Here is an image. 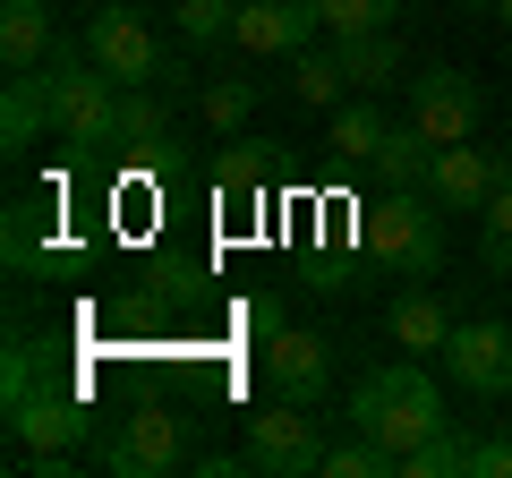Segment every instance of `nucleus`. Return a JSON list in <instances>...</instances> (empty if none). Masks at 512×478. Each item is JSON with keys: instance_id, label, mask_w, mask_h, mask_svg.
Returning <instances> with one entry per match:
<instances>
[{"instance_id": "nucleus-1", "label": "nucleus", "mask_w": 512, "mask_h": 478, "mask_svg": "<svg viewBox=\"0 0 512 478\" xmlns=\"http://www.w3.org/2000/svg\"><path fill=\"white\" fill-rule=\"evenodd\" d=\"M350 436H367V444H384L393 453V470H402V453L410 444H427L436 427H453L444 419V385L419 368V359H393V368H376V376H359L350 385Z\"/></svg>"}, {"instance_id": "nucleus-2", "label": "nucleus", "mask_w": 512, "mask_h": 478, "mask_svg": "<svg viewBox=\"0 0 512 478\" xmlns=\"http://www.w3.org/2000/svg\"><path fill=\"white\" fill-rule=\"evenodd\" d=\"M43 86H52V129L69 137L77 154H120V77H103L86 60V43H60L43 60Z\"/></svg>"}, {"instance_id": "nucleus-3", "label": "nucleus", "mask_w": 512, "mask_h": 478, "mask_svg": "<svg viewBox=\"0 0 512 478\" xmlns=\"http://www.w3.org/2000/svg\"><path fill=\"white\" fill-rule=\"evenodd\" d=\"M9 436H18V453H77L94 436L86 393L43 376L35 350H9Z\"/></svg>"}, {"instance_id": "nucleus-4", "label": "nucleus", "mask_w": 512, "mask_h": 478, "mask_svg": "<svg viewBox=\"0 0 512 478\" xmlns=\"http://www.w3.org/2000/svg\"><path fill=\"white\" fill-rule=\"evenodd\" d=\"M367 257L393 265L402 282H436L444 274V205L427 188H376V205H367Z\"/></svg>"}, {"instance_id": "nucleus-5", "label": "nucleus", "mask_w": 512, "mask_h": 478, "mask_svg": "<svg viewBox=\"0 0 512 478\" xmlns=\"http://www.w3.org/2000/svg\"><path fill=\"white\" fill-rule=\"evenodd\" d=\"M248 470H265V478H316L325 470V436H316V419H308V402H265L248 419Z\"/></svg>"}, {"instance_id": "nucleus-6", "label": "nucleus", "mask_w": 512, "mask_h": 478, "mask_svg": "<svg viewBox=\"0 0 512 478\" xmlns=\"http://www.w3.org/2000/svg\"><path fill=\"white\" fill-rule=\"evenodd\" d=\"M436 359H444V376H453L461 393H478V402H504L512 393V325H495V316L453 325Z\"/></svg>"}, {"instance_id": "nucleus-7", "label": "nucleus", "mask_w": 512, "mask_h": 478, "mask_svg": "<svg viewBox=\"0 0 512 478\" xmlns=\"http://www.w3.org/2000/svg\"><path fill=\"white\" fill-rule=\"evenodd\" d=\"M94 461H103L111 478H171V470L188 461V436H180V419H171V410H128Z\"/></svg>"}, {"instance_id": "nucleus-8", "label": "nucleus", "mask_w": 512, "mask_h": 478, "mask_svg": "<svg viewBox=\"0 0 512 478\" xmlns=\"http://www.w3.org/2000/svg\"><path fill=\"white\" fill-rule=\"evenodd\" d=\"M86 60L103 77H120V86H154L163 77V43H154V26L137 9H94L86 18Z\"/></svg>"}, {"instance_id": "nucleus-9", "label": "nucleus", "mask_w": 512, "mask_h": 478, "mask_svg": "<svg viewBox=\"0 0 512 478\" xmlns=\"http://www.w3.org/2000/svg\"><path fill=\"white\" fill-rule=\"evenodd\" d=\"M478 111H487L478 77H461V69H419V77H410V129H427L436 146L478 137Z\"/></svg>"}, {"instance_id": "nucleus-10", "label": "nucleus", "mask_w": 512, "mask_h": 478, "mask_svg": "<svg viewBox=\"0 0 512 478\" xmlns=\"http://www.w3.org/2000/svg\"><path fill=\"white\" fill-rule=\"evenodd\" d=\"M265 385H274L282 402H325L333 393V342L325 333H291L282 325L274 342H265Z\"/></svg>"}, {"instance_id": "nucleus-11", "label": "nucleus", "mask_w": 512, "mask_h": 478, "mask_svg": "<svg viewBox=\"0 0 512 478\" xmlns=\"http://www.w3.org/2000/svg\"><path fill=\"white\" fill-rule=\"evenodd\" d=\"M316 26H325L316 0H239L231 43H239V52H256V60H265V52H308Z\"/></svg>"}, {"instance_id": "nucleus-12", "label": "nucleus", "mask_w": 512, "mask_h": 478, "mask_svg": "<svg viewBox=\"0 0 512 478\" xmlns=\"http://www.w3.org/2000/svg\"><path fill=\"white\" fill-rule=\"evenodd\" d=\"M495 188H504V163H487L470 137H461V146H436V163H427V197H436L444 214H487Z\"/></svg>"}, {"instance_id": "nucleus-13", "label": "nucleus", "mask_w": 512, "mask_h": 478, "mask_svg": "<svg viewBox=\"0 0 512 478\" xmlns=\"http://www.w3.org/2000/svg\"><path fill=\"white\" fill-rule=\"evenodd\" d=\"M453 325H461V316L444 308L427 282H410V291L384 308V342H393V350H444V333H453Z\"/></svg>"}, {"instance_id": "nucleus-14", "label": "nucleus", "mask_w": 512, "mask_h": 478, "mask_svg": "<svg viewBox=\"0 0 512 478\" xmlns=\"http://www.w3.org/2000/svg\"><path fill=\"white\" fill-rule=\"evenodd\" d=\"M43 129H52V86H43V69H9V94H0V146L26 154Z\"/></svg>"}, {"instance_id": "nucleus-15", "label": "nucleus", "mask_w": 512, "mask_h": 478, "mask_svg": "<svg viewBox=\"0 0 512 478\" xmlns=\"http://www.w3.org/2000/svg\"><path fill=\"white\" fill-rule=\"evenodd\" d=\"M52 52H60L52 9H43V0H0V60H9V69H43Z\"/></svg>"}, {"instance_id": "nucleus-16", "label": "nucleus", "mask_w": 512, "mask_h": 478, "mask_svg": "<svg viewBox=\"0 0 512 478\" xmlns=\"http://www.w3.org/2000/svg\"><path fill=\"white\" fill-rule=\"evenodd\" d=\"M333 60H342V77H350V86H393V77H402V26L333 35Z\"/></svg>"}, {"instance_id": "nucleus-17", "label": "nucleus", "mask_w": 512, "mask_h": 478, "mask_svg": "<svg viewBox=\"0 0 512 478\" xmlns=\"http://www.w3.org/2000/svg\"><path fill=\"white\" fill-rule=\"evenodd\" d=\"M427 163H436V137L427 129H384V146L367 154V171H376V188H427Z\"/></svg>"}, {"instance_id": "nucleus-18", "label": "nucleus", "mask_w": 512, "mask_h": 478, "mask_svg": "<svg viewBox=\"0 0 512 478\" xmlns=\"http://www.w3.org/2000/svg\"><path fill=\"white\" fill-rule=\"evenodd\" d=\"M171 146V103L146 86H128L120 94V154H137V163H154V154Z\"/></svg>"}, {"instance_id": "nucleus-19", "label": "nucleus", "mask_w": 512, "mask_h": 478, "mask_svg": "<svg viewBox=\"0 0 512 478\" xmlns=\"http://www.w3.org/2000/svg\"><path fill=\"white\" fill-rule=\"evenodd\" d=\"M470 461H478V436L436 427L427 444H410V453H402V470H393V478H470Z\"/></svg>"}, {"instance_id": "nucleus-20", "label": "nucleus", "mask_w": 512, "mask_h": 478, "mask_svg": "<svg viewBox=\"0 0 512 478\" xmlns=\"http://www.w3.org/2000/svg\"><path fill=\"white\" fill-rule=\"evenodd\" d=\"M342 86H350V77H342V60H333V43H325V52H316V43H308V52H291V94L308 111L342 103Z\"/></svg>"}, {"instance_id": "nucleus-21", "label": "nucleus", "mask_w": 512, "mask_h": 478, "mask_svg": "<svg viewBox=\"0 0 512 478\" xmlns=\"http://www.w3.org/2000/svg\"><path fill=\"white\" fill-rule=\"evenodd\" d=\"M197 111H205V129L239 137V129H248V111H256V77H214V86L197 94Z\"/></svg>"}, {"instance_id": "nucleus-22", "label": "nucleus", "mask_w": 512, "mask_h": 478, "mask_svg": "<svg viewBox=\"0 0 512 478\" xmlns=\"http://www.w3.org/2000/svg\"><path fill=\"white\" fill-rule=\"evenodd\" d=\"M384 129H393V120H384V111L376 103H342V111H333V154H350V163H367V154H376L384 146Z\"/></svg>"}, {"instance_id": "nucleus-23", "label": "nucleus", "mask_w": 512, "mask_h": 478, "mask_svg": "<svg viewBox=\"0 0 512 478\" xmlns=\"http://www.w3.org/2000/svg\"><path fill=\"white\" fill-rule=\"evenodd\" d=\"M171 18H180V43L188 52H205V43H222L239 26V0H171Z\"/></svg>"}, {"instance_id": "nucleus-24", "label": "nucleus", "mask_w": 512, "mask_h": 478, "mask_svg": "<svg viewBox=\"0 0 512 478\" xmlns=\"http://www.w3.org/2000/svg\"><path fill=\"white\" fill-rule=\"evenodd\" d=\"M325 9V35H367V26H402L410 0H316Z\"/></svg>"}, {"instance_id": "nucleus-25", "label": "nucleus", "mask_w": 512, "mask_h": 478, "mask_svg": "<svg viewBox=\"0 0 512 478\" xmlns=\"http://www.w3.org/2000/svg\"><path fill=\"white\" fill-rule=\"evenodd\" d=\"M478 257H487V274H512V180L487 197V214H478Z\"/></svg>"}, {"instance_id": "nucleus-26", "label": "nucleus", "mask_w": 512, "mask_h": 478, "mask_svg": "<svg viewBox=\"0 0 512 478\" xmlns=\"http://www.w3.org/2000/svg\"><path fill=\"white\" fill-rule=\"evenodd\" d=\"M316 478H393V453H384V444H367V436L325 444V470H316Z\"/></svg>"}, {"instance_id": "nucleus-27", "label": "nucleus", "mask_w": 512, "mask_h": 478, "mask_svg": "<svg viewBox=\"0 0 512 478\" xmlns=\"http://www.w3.org/2000/svg\"><path fill=\"white\" fill-rule=\"evenodd\" d=\"M222 197H265V154H256V146L222 154Z\"/></svg>"}, {"instance_id": "nucleus-28", "label": "nucleus", "mask_w": 512, "mask_h": 478, "mask_svg": "<svg viewBox=\"0 0 512 478\" xmlns=\"http://www.w3.org/2000/svg\"><path fill=\"white\" fill-rule=\"evenodd\" d=\"M470 478H512V444L487 436V444H478V461H470Z\"/></svg>"}, {"instance_id": "nucleus-29", "label": "nucleus", "mask_w": 512, "mask_h": 478, "mask_svg": "<svg viewBox=\"0 0 512 478\" xmlns=\"http://www.w3.org/2000/svg\"><path fill=\"white\" fill-rule=\"evenodd\" d=\"M239 316H248V333H256V342H274V333H282V308H274V299H248Z\"/></svg>"}, {"instance_id": "nucleus-30", "label": "nucleus", "mask_w": 512, "mask_h": 478, "mask_svg": "<svg viewBox=\"0 0 512 478\" xmlns=\"http://www.w3.org/2000/svg\"><path fill=\"white\" fill-rule=\"evenodd\" d=\"M495 163H504V180H512V137H504V154H495Z\"/></svg>"}, {"instance_id": "nucleus-31", "label": "nucleus", "mask_w": 512, "mask_h": 478, "mask_svg": "<svg viewBox=\"0 0 512 478\" xmlns=\"http://www.w3.org/2000/svg\"><path fill=\"white\" fill-rule=\"evenodd\" d=\"M461 9H504V0H461Z\"/></svg>"}, {"instance_id": "nucleus-32", "label": "nucleus", "mask_w": 512, "mask_h": 478, "mask_svg": "<svg viewBox=\"0 0 512 478\" xmlns=\"http://www.w3.org/2000/svg\"><path fill=\"white\" fill-rule=\"evenodd\" d=\"M504 35H512V0H504Z\"/></svg>"}]
</instances>
